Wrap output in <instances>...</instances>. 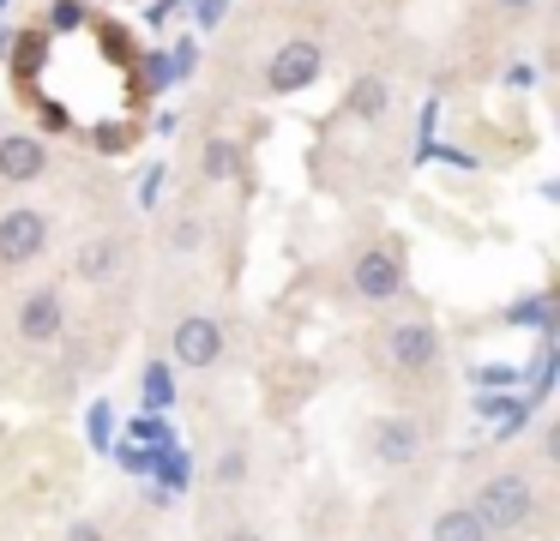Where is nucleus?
Here are the masks:
<instances>
[{"label": "nucleus", "instance_id": "13", "mask_svg": "<svg viewBox=\"0 0 560 541\" xmlns=\"http://www.w3.org/2000/svg\"><path fill=\"white\" fill-rule=\"evenodd\" d=\"M49 163L55 156L43 132H0V187H37Z\"/></svg>", "mask_w": 560, "mask_h": 541}, {"label": "nucleus", "instance_id": "9", "mask_svg": "<svg viewBox=\"0 0 560 541\" xmlns=\"http://www.w3.org/2000/svg\"><path fill=\"white\" fill-rule=\"evenodd\" d=\"M254 481H259V451H254V439H242V433H223V439H211L206 475H199V493L242 499V493H254Z\"/></svg>", "mask_w": 560, "mask_h": 541}, {"label": "nucleus", "instance_id": "2", "mask_svg": "<svg viewBox=\"0 0 560 541\" xmlns=\"http://www.w3.org/2000/svg\"><path fill=\"white\" fill-rule=\"evenodd\" d=\"M368 355H374L380 379L404 397H428L446 373V331L428 319L422 307H386V319L368 331Z\"/></svg>", "mask_w": 560, "mask_h": 541}, {"label": "nucleus", "instance_id": "10", "mask_svg": "<svg viewBox=\"0 0 560 541\" xmlns=\"http://www.w3.org/2000/svg\"><path fill=\"white\" fill-rule=\"evenodd\" d=\"M199 541H278V524H271L247 493L242 499L199 493Z\"/></svg>", "mask_w": 560, "mask_h": 541}, {"label": "nucleus", "instance_id": "8", "mask_svg": "<svg viewBox=\"0 0 560 541\" xmlns=\"http://www.w3.org/2000/svg\"><path fill=\"white\" fill-rule=\"evenodd\" d=\"M127 264H133V240H127V228H91V235L73 247L67 271H73V283H85V289H115L127 277Z\"/></svg>", "mask_w": 560, "mask_h": 541}, {"label": "nucleus", "instance_id": "18", "mask_svg": "<svg viewBox=\"0 0 560 541\" xmlns=\"http://www.w3.org/2000/svg\"><path fill=\"white\" fill-rule=\"evenodd\" d=\"M488 7H494L500 19H530V12L542 7V0H488Z\"/></svg>", "mask_w": 560, "mask_h": 541}, {"label": "nucleus", "instance_id": "1", "mask_svg": "<svg viewBox=\"0 0 560 541\" xmlns=\"http://www.w3.org/2000/svg\"><path fill=\"white\" fill-rule=\"evenodd\" d=\"M440 439H446V427H440L434 403L428 397H404V403L368 415V427L355 433V451H362V463L380 481H410L440 457Z\"/></svg>", "mask_w": 560, "mask_h": 541}, {"label": "nucleus", "instance_id": "5", "mask_svg": "<svg viewBox=\"0 0 560 541\" xmlns=\"http://www.w3.org/2000/svg\"><path fill=\"white\" fill-rule=\"evenodd\" d=\"M7 331H13L19 349L43 355V349H61L67 331H73V307H67L61 283H25L13 301H7Z\"/></svg>", "mask_w": 560, "mask_h": 541}, {"label": "nucleus", "instance_id": "14", "mask_svg": "<svg viewBox=\"0 0 560 541\" xmlns=\"http://www.w3.org/2000/svg\"><path fill=\"white\" fill-rule=\"evenodd\" d=\"M428 541H494V536H488V524L476 517L470 499H446L428 517Z\"/></svg>", "mask_w": 560, "mask_h": 541}, {"label": "nucleus", "instance_id": "15", "mask_svg": "<svg viewBox=\"0 0 560 541\" xmlns=\"http://www.w3.org/2000/svg\"><path fill=\"white\" fill-rule=\"evenodd\" d=\"M199 180H211V187H223V180H242V144L223 139V132H211L206 151H199Z\"/></svg>", "mask_w": 560, "mask_h": 541}, {"label": "nucleus", "instance_id": "12", "mask_svg": "<svg viewBox=\"0 0 560 541\" xmlns=\"http://www.w3.org/2000/svg\"><path fill=\"white\" fill-rule=\"evenodd\" d=\"M206 240H211V223H206V211H199V204H170V211L158 216V252H163V264L199 259V252H206Z\"/></svg>", "mask_w": 560, "mask_h": 541}, {"label": "nucleus", "instance_id": "4", "mask_svg": "<svg viewBox=\"0 0 560 541\" xmlns=\"http://www.w3.org/2000/svg\"><path fill=\"white\" fill-rule=\"evenodd\" d=\"M338 283L355 307L386 313V307H404V301H410V264H404V252L392 247L386 235H362V240H350V252L338 259Z\"/></svg>", "mask_w": 560, "mask_h": 541}, {"label": "nucleus", "instance_id": "11", "mask_svg": "<svg viewBox=\"0 0 560 541\" xmlns=\"http://www.w3.org/2000/svg\"><path fill=\"white\" fill-rule=\"evenodd\" d=\"M319 72H326V43L319 36H283L278 48H271V60H266V91H307V84H319Z\"/></svg>", "mask_w": 560, "mask_h": 541}, {"label": "nucleus", "instance_id": "7", "mask_svg": "<svg viewBox=\"0 0 560 541\" xmlns=\"http://www.w3.org/2000/svg\"><path fill=\"white\" fill-rule=\"evenodd\" d=\"M55 247V216L43 204H7L0 211V271H31Z\"/></svg>", "mask_w": 560, "mask_h": 541}, {"label": "nucleus", "instance_id": "17", "mask_svg": "<svg viewBox=\"0 0 560 541\" xmlns=\"http://www.w3.org/2000/svg\"><path fill=\"white\" fill-rule=\"evenodd\" d=\"M61 541H115V536L103 529V517H73V524L61 529Z\"/></svg>", "mask_w": 560, "mask_h": 541}, {"label": "nucleus", "instance_id": "19", "mask_svg": "<svg viewBox=\"0 0 560 541\" xmlns=\"http://www.w3.org/2000/svg\"><path fill=\"white\" fill-rule=\"evenodd\" d=\"M355 541H386V536H380V529H362V536H355Z\"/></svg>", "mask_w": 560, "mask_h": 541}, {"label": "nucleus", "instance_id": "3", "mask_svg": "<svg viewBox=\"0 0 560 541\" xmlns=\"http://www.w3.org/2000/svg\"><path fill=\"white\" fill-rule=\"evenodd\" d=\"M464 499L476 505V517L488 524L494 541H518V536H530L548 511V475L530 457H494L488 469H476Z\"/></svg>", "mask_w": 560, "mask_h": 541}, {"label": "nucleus", "instance_id": "16", "mask_svg": "<svg viewBox=\"0 0 560 541\" xmlns=\"http://www.w3.org/2000/svg\"><path fill=\"white\" fill-rule=\"evenodd\" d=\"M386 108H392L386 79H355V84H350V103H343V115H355V120H386Z\"/></svg>", "mask_w": 560, "mask_h": 541}, {"label": "nucleus", "instance_id": "6", "mask_svg": "<svg viewBox=\"0 0 560 541\" xmlns=\"http://www.w3.org/2000/svg\"><path fill=\"white\" fill-rule=\"evenodd\" d=\"M163 343H170L175 367L187 373H218L223 361H230V319L211 307H182L170 319V331H163Z\"/></svg>", "mask_w": 560, "mask_h": 541}]
</instances>
